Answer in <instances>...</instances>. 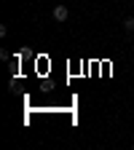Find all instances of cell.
I'll return each mask as SVG.
<instances>
[{
  "label": "cell",
  "instance_id": "obj_1",
  "mask_svg": "<svg viewBox=\"0 0 134 150\" xmlns=\"http://www.w3.org/2000/svg\"><path fill=\"white\" fill-rule=\"evenodd\" d=\"M67 13H70V11H67V6H62V3H59V6H56V8L51 11V16L56 19V22H65V19H67Z\"/></svg>",
  "mask_w": 134,
  "mask_h": 150
},
{
  "label": "cell",
  "instance_id": "obj_2",
  "mask_svg": "<svg viewBox=\"0 0 134 150\" xmlns=\"http://www.w3.org/2000/svg\"><path fill=\"white\" fill-rule=\"evenodd\" d=\"M123 30H126V32L134 30V16H126V19H123Z\"/></svg>",
  "mask_w": 134,
  "mask_h": 150
}]
</instances>
